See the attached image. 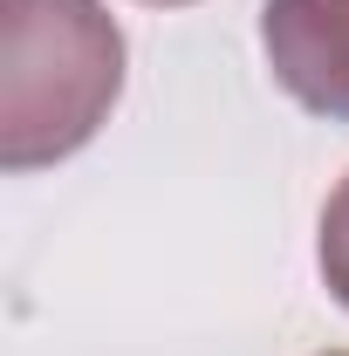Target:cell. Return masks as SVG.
<instances>
[{"label": "cell", "instance_id": "cell-1", "mask_svg": "<svg viewBox=\"0 0 349 356\" xmlns=\"http://www.w3.org/2000/svg\"><path fill=\"white\" fill-rule=\"evenodd\" d=\"M124 28L103 0H0V165L76 158L124 96Z\"/></svg>", "mask_w": 349, "mask_h": 356}, {"label": "cell", "instance_id": "cell-2", "mask_svg": "<svg viewBox=\"0 0 349 356\" xmlns=\"http://www.w3.org/2000/svg\"><path fill=\"white\" fill-rule=\"evenodd\" d=\"M261 55L288 103L349 124V0H261Z\"/></svg>", "mask_w": 349, "mask_h": 356}, {"label": "cell", "instance_id": "cell-3", "mask_svg": "<svg viewBox=\"0 0 349 356\" xmlns=\"http://www.w3.org/2000/svg\"><path fill=\"white\" fill-rule=\"evenodd\" d=\"M315 267H322V288L349 309V172L336 178V192L322 199V220H315Z\"/></svg>", "mask_w": 349, "mask_h": 356}, {"label": "cell", "instance_id": "cell-5", "mask_svg": "<svg viewBox=\"0 0 349 356\" xmlns=\"http://www.w3.org/2000/svg\"><path fill=\"white\" fill-rule=\"evenodd\" d=\"M322 356H349V350H322Z\"/></svg>", "mask_w": 349, "mask_h": 356}, {"label": "cell", "instance_id": "cell-4", "mask_svg": "<svg viewBox=\"0 0 349 356\" xmlns=\"http://www.w3.org/2000/svg\"><path fill=\"white\" fill-rule=\"evenodd\" d=\"M137 7H192V0H137Z\"/></svg>", "mask_w": 349, "mask_h": 356}]
</instances>
